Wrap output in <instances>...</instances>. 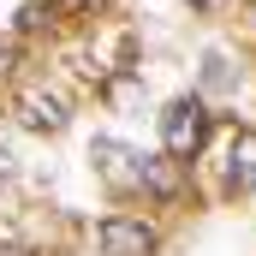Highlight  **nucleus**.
<instances>
[{"mask_svg":"<svg viewBox=\"0 0 256 256\" xmlns=\"http://www.w3.org/2000/svg\"><path fill=\"white\" fill-rule=\"evenodd\" d=\"M0 78H12V42L0 36Z\"/></svg>","mask_w":256,"mask_h":256,"instance_id":"nucleus-6","label":"nucleus"},{"mask_svg":"<svg viewBox=\"0 0 256 256\" xmlns=\"http://www.w3.org/2000/svg\"><path fill=\"white\" fill-rule=\"evenodd\" d=\"M12 114H18V126H30V131H42V137H60L66 131V102L54 96V90H42V84H24L18 96H12Z\"/></svg>","mask_w":256,"mask_h":256,"instance_id":"nucleus-4","label":"nucleus"},{"mask_svg":"<svg viewBox=\"0 0 256 256\" xmlns=\"http://www.w3.org/2000/svg\"><path fill=\"white\" fill-rule=\"evenodd\" d=\"M96 238H102V256H155V244H161L143 214H108Z\"/></svg>","mask_w":256,"mask_h":256,"instance_id":"nucleus-5","label":"nucleus"},{"mask_svg":"<svg viewBox=\"0 0 256 256\" xmlns=\"http://www.w3.org/2000/svg\"><path fill=\"white\" fill-rule=\"evenodd\" d=\"M202 143H208V102L202 96H173L161 108V149H167V161L191 167L202 155Z\"/></svg>","mask_w":256,"mask_h":256,"instance_id":"nucleus-1","label":"nucleus"},{"mask_svg":"<svg viewBox=\"0 0 256 256\" xmlns=\"http://www.w3.org/2000/svg\"><path fill=\"white\" fill-rule=\"evenodd\" d=\"M220 191L226 196H250L256 191V131L238 126L220 149Z\"/></svg>","mask_w":256,"mask_h":256,"instance_id":"nucleus-3","label":"nucleus"},{"mask_svg":"<svg viewBox=\"0 0 256 256\" xmlns=\"http://www.w3.org/2000/svg\"><path fill=\"white\" fill-rule=\"evenodd\" d=\"M0 256H30V250H24V244H0Z\"/></svg>","mask_w":256,"mask_h":256,"instance_id":"nucleus-7","label":"nucleus"},{"mask_svg":"<svg viewBox=\"0 0 256 256\" xmlns=\"http://www.w3.org/2000/svg\"><path fill=\"white\" fill-rule=\"evenodd\" d=\"M191 6H214V0H191Z\"/></svg>","mask_w":256,"mask_h":256,"instance_id":"nucleus-8","label":"nucleus"},{"mask_svg":"<svg viewBox=\"0 0 256 256\" xmlns=\"http://www.w3.org/2000/svg\"><path fill=\"white\" fill-rule=\"evenodd\" d=\"M90 161H96V179L114 196H143L149 191V155L131 149L126 137H96L90 143Z\"/></svg>","mask_w":256,"mask_h":256,"instance_id":"nucleus-2","label":"nucleus"}]
</instances>
